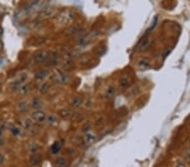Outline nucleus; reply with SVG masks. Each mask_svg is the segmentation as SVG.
Here are the masks:
<instances>
[{
	"mask_svg": "<svg viewBox=\"0 0 190 167\" xmlns=\"http://www.w3.org/2000/svg\"><path fill=\"white\" fill-rule=\"evenodd\" d=\"M75 18V13L70 9H63L57 15V21L61 25H67L70 24Z\"/></svg>",
	"mask_w": 190,
	"mask_h": 167,
	"instance_id": "obj_1",
	"label": "nucleus"
},
{
	"mask_svg": "<svg viewBox=\"0 0 190 167\" xmlns=\"http://www.w3.org/2000/svg\"><path fill=\"white\" fill-rule=\"evenodd\" d=\"M52 79L54 81L55 83L59 84H64L68 83L69 78V76L65 74V73L58 72L54 73V74H52Z\"/></svg>",
	"mask_w": 190,
	"mask_h": 167,
	"instance_id": "obj_2",
	"label": "nucleus"
},
{
	"mask_svg": "<svg viewBox=\"0 0 190 167\" xmlns=\"http://www.w3.org/2000/svg\"><path fill=\"white\" fill-rule=\"evenodd\" d=\"M56 9L53 8H47L41 10L39 14V19L41 20H47V19H50L55 15Z\"/></svg>",
	"mask_w": 190,
	"mask_h": 167,
	"instance_id": "obj_3",
	"label": "nucleus"
},
{
	"mask_svg": "<svg viewBox=\"0 0 190 167\" xmlns=\"http://www.w3.org/2000/svg\"><path fill=\"white\" fill-rule=\"evenodd\" d=\"M47 57H48L47 52L44 50L39 51L34 55V61L36 63H43L47 61Z\"/></svg>",
	"mask_w": 190,
	"mask_h": 167,
	"instance_id": "obj_4",
	"label": "nucleus"
},
{
	"mask_svg": "<svg viewBox=\"0 0 190 167\" xmlns=\"http://www.w3.org/2000/svg\"><path fill=\"white\" fill-rule=\"evenodd\" d=\"M31 117H32V119H33L35 122H37V123H42V122L46 121L47 114H46L43 111L37 110V111H35L32 112Z\"/></svg>",
	"mask_w": 190,
	"mask_h": 167,
	"instance_id": "obj_5",
	"label": "nucleus"
},
{
	"mask_svg": "<svg viewBox=\"0 0 190 167\" xmlns=\"http://www.w3.org/2000/svg\"><path fill=\"white\" fill-rule=\"evenodd\" d=\"M151 43V39L150 38L149 36H145L142 38L140 42H139L138 47H137V49L139 51H145L147 48H149L150 45Z\"/></svg>",
	"mask_w": 190,
	"mask_h": 167,
	"instance_id": "obj_6",
	"label": "nucleus"
},
{
	"mask_svg": "<svg viewBox=\"0 0 190 167\" xmlns=\"http://www.w3.org/2000/svg\"><path fill=\"white\" fill-rule=\"evenodd\" d=\"M96 141V135L91 132H87L84 137V142L86 145H91Z\"/></svg>",
	"mask_w": 190,
	"mask_h": 167,
	"instance_id": "obj_7",
	"label": "nucleus"
},
{
	"mask_svg": "<svg viewBox=\"0 0 190 167\" xmlns=\"http://www.w3.org/2000/svg\"><path fill=\"white\" fill-rule=\"evenodd\" d=\"M95 36H96V33H95V32H91V33H89L87 34V35H85V36H83L82 37H80L79 43H80V44H86V43L91 42Z\"/></svg>",
	"mask_w": 190,
	"mask_h": 167,
	"instance_id": "obj_8",
	"label": "nucleus"
},
{
	"mask_svg": "<svg viewBox=\"0 0 190 167\" xmlns=\"http://www.w3.org/2000/svg\"><path fill=\"white\" fill-rule=\"evenodd\" d=\"M59 114L64 119H71L72 117H74V112L71 110L69 109H63L62 111H60Z\"/></svg>",
	"mask_w": 190,
	"mask_h": 167,
	"instance_id": "obj_9",
	"label": "nucleus"
},
{
	"mask_svg": "<svg viewBox=\"0 0 190 167\" xmlns=\"http://www.w3.org/2000/svg\"><path fill=\"white\" fill-rule=\"evenodd\" d=\"M47 60L49 65H56L58 63V55L56 53H52L51 55H48Z\"/></svg>",
	"mask_w": 190,
	"mask_h": 167,
	"instance_id": "obj_10",
	"label": "nucleus"
},
{
	"mask_svg": "<svg viewBox=\"0 0 190 167\" xmlns=\"http://www.w3.org/2000/svg\"><path fill=\"white\" fill-rule=\"evenodd\" d=\"M46 123H47L48 125L54 127V126H57L58 124V120L55 116L49 115V116H47V118H46Z\"/></svg>",
	"mask_w": 190,
	"mask_h": 167,
	"instance_id": "obj_11",
	"label": "nucleus"
},
{
	"mask_svg": "<svg viewBox=\"0 0 190 167\" xmlns=\"http://www.w3.org/2000/svg\"><path fill=\"white\" fill-rule=\"evenodd\" d=\"M31 106H32V108L39 110V109L42 108L43 102L39 98H34L33 100H32V102H31Z\"/></svg>",
	"mask_w": 190,
	"mask_h": 167,
	"instance_id": "obj_12",
	"label": "nucleus"
},
{
	"mask_svg": "<svg viewBox=\"0 0 190 167\" xmlns=\"http://www.w3.org/2000/svg\"><path fill=\"white\" fill-rule=\"evenodd\" d=\"M71 106L73 108H78L82 104V98L80 96H75L71 100Z\"/></svg>",
	"mask_w": 190,
	"mask_h": 167,
	"instance_id": "obj_13",
	"label": "nucleus"
},
{
	"mask_svg": "<svg viewBox=\"0 0 190 167\" xmlns=\"http://www.w3.org/2000/svg\"><path fill=\"white\" fill-rule=\"evenodd\" d=\"M48 74H49V71L45 69L41 70V71H39V72H37L36 73V79H39V80H42L45 78H47Z\"/></svg>",
	"mask_w": 190,
	"mask_h": 167,
	"instance_id": "obj_14",
	"label": "nucleus"
},
{
	"mask_svg": "<svg viewBox=\"0 0 190 167\" xmlns=\"http://www.w3.org/2000/svg\"><path fill=\"white\" fill-rule=\"evenodd\" d=\"M41 157L40 156V154H34L33 155L31 156L30 158V164L32 165H37L41 163Z\"/></svg>",
	"mask_w": 190,
	"mask_h": 167,
	"instance_id": "obj_15",
	"label": "nucleus"
},
{
	"mask_svg": "<svg viewBox=\"0 0 190 167\" xmlns=\"http://www.w3.org/2000/svg\"><path fill=\"white\" fill-rule=\"evenodd\" d=\"M19 93H20L21 95H26V94H28L29 91L30 90V85L29 84H22L21 86L19 87Z\"/></svg>",
	"mask_w": 190,
	"mask_h": 167,
	"instance_id": "obj_16",
	"label": "nucleus"
},
{
	"mask_svg": "<svg viewBox=\"0 0 190 167\" xmlns=\"http://www.w3.org/2000/svg\"><path fill=\"white\" fill-rule=\"evenodd\" d=\"M26 79H27V74L25 73H21V74H19V75L18 76L16 81L14 82V84H15V85H19V84H23L24 82H25Z\"/></svg>",
	"mask_w": 190,
	"mask_h": 167,
	"instance_id": "obj_17",
	"label": "nucleus"
},
{
	"mask_svg": "<svg viewBox=\"0 0 190 167\" xmlns=\"http://www.w3.org/2000/svg\"><path fill=\"white\" fill-rule=\"evenodd\" d=\"M56 166L57 167H68V162L63 158H58L56 160Z\"/></svg>",
	"mask_w": 190,
	"mask_h": 167,
	"instance_id": "obj_18",
	"label": "nucleus"
},
{
	"mask_svg": "<svg viewBox=\"0 0 190 167\" xmlns=\"http://www.w3.org/2000/svg\"><path fill=\"white\" fill-rule=\"evenodd\" d=\"M129 84V78L127 77H122L120 81H119V86L121 88H127Z\"/></svg>",
	"mask_w": 190,
	"mask_h": 167,
	"instance_id": "obj_19",
	"label": "nucleus"
},
{
	"mask_svg": "<svg viewBox=\"0 0 190 167\" xmlns=\"http://www.w3.org/2000/svg\"><path fill=\"white\" fill-rule=\"evenodd\" d=\"M115 89L113 88V86L109 87L108 89H107V92H106V97L108 98V99H111V98H113L115 95Z\"/></svg>",
	"mask_w": 190,
	"mask_h": 167,
	"instance_id": "obj_20",
	"label": "nucleus"
},
{
	"mask_svg": "<svg viewBox=\"0 0 190 167\" xmlns=\"http://www.w3.org/2000/svg\"><path fill=\"white\" fill-rule=\"evenodd\" d=\"M138 65L141 68H143V69H146V68H148L150 67L149 61H148V60H145V59H142L140 61H139Z\"/></svg>",
	"mask_w": 190,
	"mask_h": 167,
	"instance_id": "obj_21",
	"label": "nucleus"
},
{
	"mask_svg": "<svg viewBox=\"0 0 190 167\" xmlns=\"http://www.w3.org/2000/svg\"><path fill=\"white\" fill-rule=\"evenodd\" d=\"M50 89V84L48 83H44L41 84V86L40 87V93L41 94H46Z\"/></svg>",
	"mask_w": 190,
	"mask_h": 167,
	"instance_id": "obj_22",
	"label": "nucleus"
},
{
	"mask_svg": "<svg viewBox=\"0 0 190 167\" xmlns=\"http://www.w3.org/2000/svg\"><path fill=\"white\" fill-rule=\"evenodd\" d=\"M51 149H52V152L53 154H57L58 153L61 149V145L58 142H55L52 145V148H51Z\"/></svg>",
	"mask_w": 190,
	"mask_h": 167,
	"instance_id": "obj_23",
	"label": "nucleus"
},
{
	"mask_svg": "<svg viewBox=\"0 0 190 167\" xmlns=\"http://www.w3.org/2000/svg\"><path fill=\"white\" fill-rule=\"evenodd\" d=\"M80 31V28L77 25H75V26H72V27L69 28V33L70 35H77L79 33V31Z\"/></svg>",
	"mask_w": 190,
	"mask_h": 167,
	"instance_id": "obj_24",
	"label": "nucleus"
},
{
	"mask_svg": "<svg viewBox=\"0 0 190 167\" xmlns=\"http://www.w3.org/2000/svg\"><path fill=\"white\" fill-rule=\"evenodd\" d=\"M9 129H10V131L12 132V134H14V136H18V135H19V134H20L19 128H18V127H16L15 125H12L11 127L9 128Z\"/></svg>",
	"mask_w": 190,
	"mask_h": 167,
	"instance_id": "obj_25",
	"label": "nucleus"
},
{
	"mask_svg": "<svg viewBox=\"0 0 190 167\" xmlns=\"http://www.w3.org/2000/svg\"><path fill=\"white\" fill-rule=\"evenodd\" d=\"M21 124L25 128H29L31 125V123H30V121L28 118H25V119L21 120Z\"/></svg>",
	"mask_w": 190,
	"mask_h": 167,
	"instance_id": "obj_26",
	"label": "nucleus"
},
{
	"mask_svg": "<svg viewBox=\"0 0 190 167\" xmlns=\"http://www.w3.org/2000/svg\"><path fill=\"white\" fill-rule=\"evenodd\" d=\"M19 110L21 111H26L28 110V105L25 101H23V102H20V104L19 105Z\"/></svg>",
	"mask_w": 190,
	"mask_h": 167,
	"instance_id": "obj_27",
	"label": "nucleus"
},
{
	"mask_svg": "<svg viewBox=\"0 0 190 167\" xmlns=\"http://www.w3.org/2000/svg\"><path fill=\"white\" fill-rule=\"evenodd\" d=\"M174 167H187L186 166V164L183 161H177L175 164V166Z\"/></svg>",
	"mask_w": 190,
	"mask_h": 167,
	"instance_id": "obj_28",
	"label": "nucleus"
},
{
	"mask_svg": "<svg viewBox=\"0 0 190 167\" xmlns=\"http://www.w3.org/2000/svg\"><path fill=\"white\" fill-rule=\"evenodd\" d=\"M3 160H4V157H3V155L2 154L0 153V164H2L3 162Z\"/></svg>",
	"mask_w": 190,
	"mask_h": 167,
	"instance_id": "obj_29",
	"label": "nucleus"
},
{
	"mask_svg": "<svg viewBox=\"0 0 190 167\" xmlns=\"http://www.w3.org/2000/svg\"><path fill=\"white\" fill-rule=\"evenodd\" d=\"M3 129L2 127H0V138L3 136Z\"/></svg>",
	"mask_w": 190,
	"mask_h": 167,
	"instance_id": "obj_30",
	"label": "nucleus"
},
{
	"mask_svg": "<svg viewBox=\"0 0 190 167\" xmlns=\"http://www.w3.org/2000/svg\"><path fill=\"white\" fill-rule=\"evenodd\" d=\"M2 35H3V29H2V28H0V37L2 36Z\"/></svg>",
	"mask_w": 190,
	"mask_h": 167,
	"instance_id": "obj_31",
	"label": "nucleus"
}]
</instances>
